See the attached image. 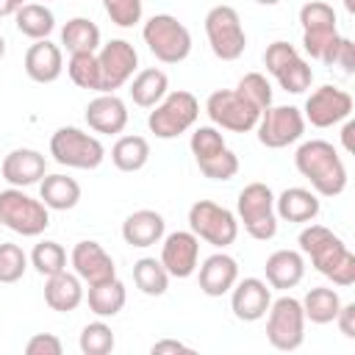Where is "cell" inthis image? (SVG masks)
I'll return each instance as SVG.
<instances>
[{
    "mask_svg": "<svg viewBox=\"0 0 355 355\" xmlns=\"http://www.w3.org/2000/svg\"><path fill=\"white\" fill-rule=\"evenodd\" d=\"M300 252L311 258L313 269L319 275H324L327 280H333V286H352L355 283V255L352 250L344 244L341 236H336L330 227L308 222L300 230Z\"/></svg>",
    "mask_w": 355,
    "mask_h": 355,
    "instance_id": "1",
    "label": "cell"
},
{
    "mask_svg": "<svg viewBox=\"0 0 355 355\" xmlns=\"http://www.w3.org/2000/svg\"><path fill=\"white\" fill-rule=\"evenodd\" d=\"M297 172L311 183L319 197H338L347 189V166L338 150L324 139L302 141L294 153Z\"/></svg>",
    "mask_w": 355,
    "mask_h": 355,
    "instance_id": "2",
    "label": "cell"
},
{
    "mask_svg": "<svg viewBox=\"0 0 355 355\" xmlns=\"http://www.w3.org/2000/svg\"><path fill=\"white\" fill-rule=\"evenodd\" d=\"M236 219H239V225H244V230L252 239H258V241L275 239V233H277L275 191L261 180L247 183L236 200Z\"/></svg>",
    "mask_w": 355,
    "mask_h": 355,
    "instance_id": "3",
    "label": "cell"
},
{
    "mask_svg": "<svg viewBox=\"0 0 355 355\" xmlns=\"http://www.w3.org/2000/svg\"><path fill=\"white\" fill-rule=\"evenodd\" d=\"M141 39L161 64H180L191 53L189 28L172 14H153L141 28Z\"/></svg>",
    "mask_w": 355,
    "mask_h": 355,
    "instance_id": "4",
    "label": "cell"
},
{
    "mask_svg": "<svg viewBox=\"0 0 355 355\" xmlns=\"http://www.w3.org/2000/svg\"><path fill=\"white\" fill-rule=\"evenodd\" d=\"M0 225L19 236H42L50 227V208L17 186L0 191Z\"/></svg>",
    "mask_w": 355,
    "mask_h": 355,
    "instance_id": "5",
    "label": "cell"
},
{
    "mask_svg": "<svg viewBox=\"0 0 355 355\" xmlns=\"http://www.w3.org/2000/svg\"><path fill=\"white\" fill-rule=\"evenodd\" d=\"M200 119V103L191 92L178 89V92H166V97L153 105L150 116H147V128L150 133H155V139H178L180 133L191 130Z\"/></svg>",
    "mask_w": 355,
    "mask_h": 355,
    "instance_id": "6",
    "label": "cell"
},
{
    "mask_svg": "<svg viewBox=\"0 0 355 355\" xmlns=\"http://www.w3.org/2000/svg\"><path fill=\"white\" fill-rule=\"evenodd\" d=\"M50 155L55 164L69 169H97L105 161V147L97 136L75 125H64L50 136Z\"/></svg>",
    "mask_w": 355,
    "mask_h": 355,
    "instance_id": "7",
    "label": "cell"
},
{
    "mask_svg": "<svg viewBox=\"0 0 355 355\" xmlns=\"http://www.w3.org/2000/svg\"><path fill=\"white\" fill-rule=\"evenodd\" d=\"M189 230L200 241L225 250L239 236V219L230 208H225L214 200H197L189 208Z\"/></svg>",
    "mask_w": 355,
    "mask_h": 355,
    "instance_id": "8",
    "label": "cell"
},
{
    "mask_svg": "<svg viewBox=\"0 0 355 355\" xmlns=\"http://www.w3.org/2000/svg\"><path fill=\"white\" fill-rule=\"evenodd\" d=\"M263 67L266 72L280 83L283 92L288 94H302L305 89H311L313 83V69L311 64L300 55V50L283 39L272 42L263 50Z\"/></svg>",
    "mask_w": 355,
    "mask_h": 355,
    "instance_id": "9",
    "label": "cell"
},
{
    "mask_svg": "<svg viewBox=\"0 0 355 355\" xmlns=\"http://www.w3.org/2000/svg\"><path fill=\"white\" fill-rule=\"evenodd\" d=\"M205 36L211 44V53L219 61H236L244 55L247 33L241 25V17L233 6H214L205 14Z\"/></svg>",
    "mask_w": 355,
    "mask_h": 355,
    "instance_id": "10",
    "label": "cell"
},
{
    "mask_svg": "<svg viewBox=\"0 0 355 355\" xmlns=\"http://www.w3.org/2000/svg\"><path fill=\"white\" fill-rule=\"evenodd\" d=\"M266 341L280 352H294L305 341V313L297 297H280L266 311Z\"/></svg>",
    "mask_w": 355,
    "mask_h": 355,
    "instance_id": "11",
    "label": "cell"
},
{
    "mask_svg": "<svg viewBox=\"0 0 355 355\" xmlns=\"http://www.w3.org/2000/svg\"><path fill=\"white\" fill-rule=\"evenodd\" d=\"M205 114L211 119V125H216L219 130H230V133H250L258 125L261 111L244 100L236 89H216L208 94L205 100Z\"/></svg>",
    "mask_w": 355,
    "mask_h": 355,
    "instance_id": "12",
    "label": "cell"
},
{
    "mask_svg": "<svg viewBox=\"0 0 355 355\" xmlns=\"http://www.w3.org/2000/svg\"><path fill=\"white\" fill-rule=\"evenodd\" d=\"M300 25H302V47L313 61H322L330 44L341 36L336 25V11L324 0H308L300 8Z\"/></svg>",
    "mask_w": 355,
    "mask_h": 355,
    "instance_id": "13",
    "label": "cell"
},
{
    "mask_svg": "<svg viewBox=\"0 0 355 355\" xmlns=\"http://www.w3.org/2000/svg\"><path fill=\"white\" fill-rule=\"evenodd\" d=\"M305 116L297 105H269L258 116V141L266 150H283L302 139L305 133Z\"/></svg>",
    "mask_w": 355,
    "mask_h": 355,
    "instance_id": "14",
    "label": "cell"
},
{
    "mask_svg": "<svg viewBox=\"0 0 355 355\" xmlns=\"http://www.w3.org/2000/svg\"><path fill=\"white\" fill-rule=\"evenodd\" d=\"M97 67H100V92L116 94L139 67V53L128 39H111L100 44L97 50Z\"/></svg>",
    "mask_w": 355,
    "mask_h": 355,
    "instance_id": "15",
    "label": "cell"
},
{
    "mask_svg": "<svg viewBox=\"0 0 355 355\" xmlns=\"http://www.w3.org/2000/svg\"><path fill=\"white\" fill-rule=\"evenodd\" d=\"M352 94L347 89H338V86H319L313 89L308 97H305V108H302V116L305 122H311L313 128H333L344 119H349L352 114Z\"/></svg>",
    "mask_w": 355,
    "mask_h": 355,
    "instance_id": "16",
    "label": "cell"
},
{
    "mask_svg": "<svg viewBox=\"0 0 355 355\" xmlns=\"http://www.w3.org/2000/svg\"><path fill=\"white\" fill-rule=\"evenodd\" d=\"M158 261L164 263L169 277H191L200 266V239L191 230H175L169 236L164 233Z\"/></svg>",
    "mask_w": 355,
    "mask_h": 355,
    "instance_id": "17",
    "label": "cell"
},
{
    "mask_svg": "<svg viewBox=\"0 0 355 355\" xmlns=\"http://www.w3.org/2000/svg\"><path fill=\"white\" fill-rule=\"evenodd\" d=\"M69 263H72L75 275H78L86 286H94V283H103V280L116 277L114 258L105 252V247H103L100 241H92V239H83V241H78V244L72 247Z\"/></svg>",
    "mask_w": 355,
    "mask_h": 355,
    "instance_id": "18",
    "label": "cell"
},
{
    "mask_svg": "<svg viewBox=\"0 0 355 355\" xmlns=\"http://www.w3.org/2000/svg\"><path fill=\"white\" fill-rule=\"evenodd\" d=\"M272 305V288L261 277H244L236 280L230 288V311L239 322H258L266 316Z\"/></svg>",
    "mask_w": 355,
    "mask_h": 355,
    "instance_id": "19",
    "label": "cell"
},
{
    "mask_svg": "<svg viewBox=\"0 0 355 355\" xmlns=\"http://www.w3.org/2000/svg\"><path fill=\"white\" fill-rule=\"evenodd\" d=\"M0 175L8 186H17V189H28L33 183H39L44 175H47V161L39 150L33 147H17L11 150L3 164H0Z\"/></svg>",
    "mask_w": 355,
    "mask_h": 355,
    "instance_id": "20",
    "label": "cell"
},
{
    "mask_svg": "<svg viewBox=\"0 0 355 355\" xmlns=\"http://www.w3.org/2000/svg\"><path fill=\"white\" fill-rule=\"evenodd\" d=\"M239 280V263L227 252H214L197 266V283L205 297H225Z\"/></svg>",
    "mask_w": 355,
    "mask_h": 355,
    "instance_id": "21",
    "label": "cell"
},
{
    "mask_svg": "<svg viewBox=\"0 0 355 355\" xmlns=\"http://www.w3.org/2000/svg\"><path fill=\"white\" fill-rule=\"evenodd\" d=\"M83 116H86V125H89L94 133L116 136V133H122L125 125H128V105H125L122 97L100 92L94 100H89Z\"/></svg>",
    "mask_w": 355,
    "mask_h": 355,
    "instance_id": "22",
    "label": "cell"
},
{
    "mask_svg": "<svg viewBox=\"0 0 355 355\" xmlns=\"http://www.w3.org/2000/svg\"><path fill=\"white\" fill-rule=\"evenodd\" d=\"M64 72V53L50 39H36L25 50V75L33 83H53Z\"/></svg>",
    "mask_w": 355,
    "mask_h": 355,
    "instance_id": "23",
    "label": "cell"
},
{
    "mask_svg": "<svg viewBox=\"0 0 355 355\" xmlns=\"http://www.w3.org/2000/svg\"><path fill=\"white\" fill-rule=\"evenodd\" d=\"M322 202L319 194L313 189H302V186H291L286 191H280V197H275V214L283 222L291 225H308L319 216Z\"/></svg>",
    "mask_w": 355,
    "mask_h": 355,
    "instance_id": "24",
    "label": "cell"
},
{
    "mask_svg": "<svg viewBox=\"0 0 355 355\" xmlns=\"http://www.w3.org/2000/svg\"><path fill=\"white\" fill-rule=\"evenodd\" d=\"M164 233H166V222L153 208H139V211L128 214L125 222H122V239H125V244L139 247V250L158 244L164 239Z\"/></svg>",
    "mask_w": 355,
    "mask_h": 355,
    "instance_id": "25",
    "label": "cell"
},
{
    "mask_svg": "<svg viewBox=\"0 0 355 355\" xmlns=\"http://www.w3.org/2000/svg\"><path fill=\"white\" fill-rule=\"evenodd\" d=\"M263 275L269 288H294L305 277V255L300 250H275L263 263Z\"/></svg>",
    "mask_w": 355,
    "mask_h": 355,
    "instance_id": "26",
    "label": "cell"
},
{
    "mask_svg": "<svg viewBox=\"0 0 355 355\" xmlns=\"http://www.w3.org/2000/svg\"><path fill=\"white\" fill-rule=\"evenodd\" d=\"M83 280L75 275V272H58V275H50L44 277V302L50 311H58V313H69L75 311L80 302H83Z\"/></svg>",
    "mask_w": 355,
    "mask_h": 355,
    "instance_id": "27",
    "label": "cell"
},
{
    "mask_svg": "<svg viewBox=\"0 0 355 355\" xmlns=\"http://www.w3.org/2000/svg\"><path fill=\"white\" fill-rule=\"evenodd\" d=\"M39 200L50 211H72L80 202V183L69 175H44L39 180Z\"/></svg>",
    "mask_w": 355,
    "mask_h": 355,
    "instance_id": "28",
    "label": "cell"
},
{
    "mask_svg": "<svg viewBox=\"0 0 355 355\" xmlns=\"http://www.w3.org/2000/svg\"><path fill=\"white\" fill-rule=\"evenodd\" d=\"M83 300L89 302V311L97 319H111V316H116L125 308L128 288H125V283L119 277H111V280H103V283L89 286V294Z\"/></svg>",
    "mask_w": 355,
    "mask_h": 355,
    "instance_id": "29",
    "label": "cell"
},
{
    "mask_svg": "<svg viewBox=\"0 0 355 355\" xmlns=\"http://www.w3.org/2000/svg\"><path fill=\"white\" fill-rule=\"evenodd\" d=\"M130 100L139 105V108H153L158 105L166 92H169V78L164 69L158 67H147V69H139L133 78H130Z\"/></svg>",
    "mask_w": 355,
    "mask_h": 355,
    "instance_id": "30",
    "label": "cell"
},
{
    "mask_svg": "<svg viewBox=\"0 0 355 355\" xmlns=\"http://www.w3.org/2000/svg\"><path fill=\"white\" fill-rule=\"evenodd\" d=\"M61 44H64V50L69 55L72 53H97L100 44H103L100 28L89 17H72L61 28Z\"/></svg>",
    "mask_w": 355,
    "mask_h": 355,
    "instance_id": "31",
    "label": "cell"
},
{
    "mask_svg": "<svg viewBox=\"0 0 355 355\" xmlns=\"http://www.w3.org/2000/svg\"><path fill=\"white\" fill-rule=\"evenodd\" d=\"M150 161V141L144 136H119L111 147V164L119 172H139Z\"/></svg>",
    "mask_w": 355,
    "mask_h": 355,
    "instance_id": "32",
    "label": "cell"
},
{
    "mask_svg": "<svg viewBox=\"0 0 355 355\" xmlns=\"http://www.w3.org/2000/svg\"><path fill=\"white\" fill-rule=\"evenodd\" d=\"M17 31L28 39H47L55 31V17L44 3H22L17 8Z\"/></svg>",
    "mask_w": 355,
    "mask_h": 355,
    "instance_id": "33",
    "label": "cell"
},
{
    "mask_svg": "<svg viewBox=\"0 0 355 355\" xmlns=\"http://www.w3.org/2000/svg\"><path fill=\"white\" fill-rule=\"evenodd\" d=\"M302 313H305V322H313V324H330L341 308V297L336 288H327V286H316L311 288L302 300Z\"/></svg>",
    "mask_w": 355,
    "mask_h": 355,
    "instance_id": "34",
    "label": "cell"
},
{
    "mask_svg": "<svg viewBox=\"0 0 355 355\" xmlns=\"http://www.w3.org/2000/svg\"><path fill=\"white\" fill-rule=\"evenodd\" d=\"M133 283L147 297H164L166 288H169V272L164 269L161 261L144 255L133 263Z\"/></svg>",
    "mask_w": 355,
    "mask_h": 355,
    "instance_id": "35",
    "label": "cell"
},
{
    "mask_svg": "<svg viewBox=\"0 0 355 355\" xmlns=\"http://www.w3.org/2000/svg\"><path fill=\"white\" fill-rule=\"evenodd\" d=\"M28 261H31V266H33L42 277H50V275H58V272L67 269V250H64L58 241L44 239V241L33 244Z\"/></svg>",
    "mask_w": 355,
    "mask_h": 355,
    "instance_id": "36",
    "label": "cell"
},
{
    "mask_svg": "<svg viewBox=\"0 0 355 355\" xmlns=\"http://www.w3.org/2000/svg\"><path fill=\"white\" fill-rule=\"evenodd\" d=\"M67 75L78 89L100 92V67L97 53H72L67 61Z\"/></svg>",
    "mask_w": 355,
    "mask_h": 355,
    "instance_id": "37",
    "label": "cell"
},
{
    "mask_svg": "<svg viewBox=\"0 0 355 355\" xmlns=\"http://www.w3.org/2000/svg\"><path fill=\"white\" fill-rule=\"evenodd\" d=\"M78 347H80V352H83V355H108V352H114L116 338H114L111 324H105L103 319L89 322V324L80 330Z\"/></svg>",
    "mask_w": 355,
    "mask_h": 355,
    "instance_id": "38",
    "label": "cell"
},
{
    "mask_svg": "<svg viewBox=\"0 0 355 355\" xmlns=\"http://www.w3.org/2000/svg\"><path fill=\"white\" fill-rule=\"evenodd\" d=\"M189 147H191L194 161L200 164V161L222 153L227 144H225V136H222V130L216 125H200V128H194V133L189 139Z\"/></svg>",
    "mask_w": 355,
    "mask_h": 355,
    "instance_id": "39",
    "label": "cell"
},
{
    "mask_svg": "<svg viewBox=\"0 0 355 355\" xmlns=\"http://www.w3.org/2000/svg\"><path fill=\"white\" fill-rule=\"evenodd\" d=\"M236 92H239L244 100H250L258 111H263V108L272 105V83H269L266 75H261V72H247V75H241L239 83H236Z\"/></svg>",
    "mask_w": 355,
    "mask_h": 355,
    "instance_id": "40",
    "label": "cell"
},
{
    "mask_svg": "<svg viewBox=\"0 0 355 355\" xmlns=\"http://www.w3.org/2000/svg\"><path fill=\"white\" fill-rule=\"evenodd\" d=\"M28 269V255L14 241H0V283H17L22 280Z\"/></svg>",
    "mask_w": 355,
    "mask_h": 355,
    "instance_id": "41",
    "label": "cell"
},
{
    "mask_svg": "<svg viewBox=\"0 0 355 355\" xmlns=\"http://www.w3.org/2000/svg\"><path fill=\"white\" fill-rule=\"evenodd\" d=\"M197 166H200V172H202L208 180H230V178H236V172H239V155L225 147L222 153H216V155L200 161Z\"/></svg>",
    "mask_w": 355,
    "mask_h": 355,
    "instance_id": "42",
    "label": "cell"
},
{
    "mask_svg": "<svg viewBox=\"0 0 355 355\" xmlns=\"http://www.w3.org/2000/svg\"><path fill=\"white\" fill-rule=\"evenodd\" d=\"M103 8L108 19L119 28H133L141 22L144 14V0H103Z\"/></svg>",
    "mask_w": 355,
    "mask_h": 355,
    "instance_id": "43",
    "label": "cell"
},
{
    "mask_svg": "<svg viewBox=\"0 0 355 355\" xmlns=\"http://www.w3.org/2000/svg\"><path fill=\"white\" fill-rule=\"evenodd\" d=\"M322 64L324 67H336V69H341L344 75H352L355 72V42L352 39H347V36H338L333 44H330V50L322 55Z\"/></svg>",
    "mask_w": 355,
    "mask_h": 355,
    "instance_id": "44",
    "label": "cell"
},
{
    "mask_svg": "<svg viewBox=\"0 0 355 355\" xmlns=\"http://www.w3.org/2000/svg\"><path fill=\"white\" fill-rule=\"evenodd\" d=\"M25 352H28V355H61V352H64V344H61V338L53 336V333H36V336L28 338Z\"/></svg>",
    "mask_w": 355,
    "mask_h": 355,
    "instance_id": "45",
    "label": "cell"
},
{
    "mask_svg": "<svg viewBox=\"0 0 355 355\" xmlns=\"http://www.w3.org/2000/svg\"><path fill=\"white\" fill-rule=\"evenodd\" d=\"M333 322L338 324L344 338H355V302H341V308H338Z\"/></svg>",
    "mask_w": 355,
    "mask_h": 355,
    "instance_id": "46",
    "label": "cell"
},
{
    "mask_svg": "<svg viewBox=\"0 0 355 355\" xmlns=\"http://www.w3.org/2000/svg\"><path fill=\"white\" fill-rule=\"evenodd\" d=\"M150 352H153V355H164V352H191V347L183 344V341H175V338H161V341H155V344L150 347Z\"/></svg>",
    "mask_w": 355,
    "mask_h": 355,
    "instance_id": "47",
    "label": "cell"
},
{
    "mask_svg": "<svg viewBox=\"0 0 355 355\" xmlns=\"http://www.w3.org/2000/svg\"><path fill=\"white\" fill-rule=\"evenodd\" d=\"M352 133H355V122H352V119H344V128H341V144H344L347 153L355 150V144H352Z\"/></svg>",
    "mask_w": 355,
    "mask_h": 355,
    "instance_id": "48",
    "label": "cell"
},
{
    "mask_svg": "<svg viewBox=\"0 0 355 355\" xmlns=\"http://www.w3.org/2000/svg\"><path fill=\"white\" fill-rule=\"evenodd\" d=\"M22 3H25V0H0V17L17 14V8H19Z\"/></svg>",
    "mask_w": 355,
    "mask_h": 355,
    "instance_id": "49",
    "label": "cell"
},
{
    "mask_svg": "<svg viewBox=\"0 0 355 355\" xmlns=\"http://www.w3.org/2000/svg\"><path fill=\"white\" fill-rule=\"evenodd\" d=\"M344 8H347L349 14H355V0H344Z\"/></svg>",
    "mask_w": 355,
    "mask_h": 355,
    "instance_id": "50",
    "label": "cell"
},
{
    "mask_svg": "<svg viewBox=\"0 0 355 355\" xmlns=\"http://www.w3.org/2000/svg\"><path fill=\"white\" fill-rule=\"evenodd\" d=\"M255 3H258V6H277L280 0H255Z\"/></svg>",
    "mask_w": 355,
    "mask_h": 355,
    "instance_id": "51",
    "label": "cell"
},
{
    "mask_svg": "<svg viewBox=\"0 0 355 355\" xmlns=\"http://www.w3.org/2000/svg\"><path fill=\"white\" fill-rule=\"evenodd\" d=\"M3 55H6V39L0 36V61H3Z\"/></svg>",
    "mask_w": 355,
    "mask_h": 355,
    "instance_id": "52",
    "label": "cell"
},
{
    "mask_svg": "<svg viewBox=\"0 0 355 355\" xmlns=\"http://www.w3.org/2000/svg\"><path fill=\"white\" fill-rule=\"evenodd\" d=\"M42 3H50V0H42Z\"/></svg>",
    "mask_w": 355,
    "mask_h": 355,
    "instance_id": "53",
    "label": "cell"
},
{
    "mask_svg": "<svg viewBox=\"0 0 355 355\" xmlns=\"http://www.w3.org/2000/svg\"><path fill=\"white\" fill-rule=\"evenodd\" d=\"M0 227H3V225H0Z\"/></svg>",
    "mask_w": 355,
    "mask_h": 355,
    "instance_id": "54",
    "label": "cell"
}]
</instances>
